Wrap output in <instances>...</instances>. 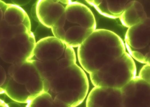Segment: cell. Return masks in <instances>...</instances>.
I'll return each instance as SVG.
<instances>
[{
	"instance_id": "cell-1",
	"label": "cell",
	"mask_w": 150,
	"mask_h": 107,
	"mask_svg": "<svg viewBox=\"0 0 150 107\" xmlns=\"http://www.w3.org/2000/svg\"><path fill=\"white\" fill-rule=\"evenodd\" d=\"M125 52L124 43L118 35L96 29L78 47V57L82 69L90 74Z\"/></svg>"
},
{
	"instance_id": "cell-2",
	"label": "cell",
	"mask_w": 150,
	"mask_h": 107,
	"mask_svg": "<svg viewBox=\"0 0 150 107\" xmlns=\"http://www.w3.org/2000/svg\"><path fill=\"white\" fill-rule=\"evenodd\" d=\"M96 27L91 10L82 3L72 1L51 29L54 37L73 48L79 47Z\"/></svg>"
},
{
	"instance_id": "cell-3",
	"label": "cell",
	"mask_w": 150,
	"mask_h": 107,
	"mask_svg": "<svg viewBox=\"0 0 150 107\" xmlns=\"http://www.w3.org/2000/svg\"><path fill=\"white\" fill-rule=\"evenodd\" d=\"M50 93L54 98L76 107L85 100L89 83L85 71L75 64L58 72L50 79Z\"/></svg>"
},
{
	"instance_id": "cell-4",
	"label": "cell",
	"mask_w": 150,
	"mask_h": 107,
	"mask_svg": "<svg viewBox=\"0 0 150 107\" xmlns=\"http://www.w3.org/2000/svg\"><path fill=\"white\" fill-rule=\"evenodd\" d=\"M136 74L135 62L126 52L122 57L90 74V78L95 87L121 89L134 79Z\"/></svg>"
},
{
	"instance_id": "cell-5",
	"label": "cell",
	"mask_w": 150,
	"mask_h": 107,
	"mask_svg": "<svg viewBox=\"0 0 150 107\" xmlns=\"http://www.w3.org/2000/svg\"><path fill=\"white\" fill-rule=\"evenodd\" d=\"M150 19L129 28L124 43L129 55L142 64H150Z\"/></svg>"
},
{
	"instance_id": "cell-6",
	"label": "cell",
	"mask_w": 150,
	"mask_h": 107,
	"mask_svg": "<svg viewBox=\"0 0 150 107\" xmlns=\"http://www.w3.org/2000/svg\"><path fill=\"white\" fill-rule=\"evenodd\" d=\"M36 43L31 31L16 35L9 40L0 58L11 65L20 64L31 60L34 56Z\"/></svg>"
},
{
	"instance_id": "cell-7",
	"label": "cell",
	"mask_w": 150,
	"mask_h": 107,
	"mask_svg": "<svg viewBox=\"0 0 150 107\" xmlns=\"http://www.w3.org/2000/svg\"><path fill=\"white\" fill-rule=\"evenodd\" d=\"M34 55L41 61L68 59L76 60L73 48L55 37H47L36 43Z\"/></svg>"
},
{
	"instance_id": "cell-8",
	"label": "cell",
	"mask_w": 150,
	"mask_h": 107,
	"mask_svg": "<svg viewBox=\"0 0 150 107\" xmlns=\"http://www.w3.org/2000/svg\"><path fill=\"white\" fill-rule=\"evenodd\" d=\"M120 89L123 107H150V83L138 76Z\"/></svg>"
},
{
	"instance_id": "cell-9",
	"label": "cell",
	"mask_w": 150,
	"mask_h": 107,
	"mask_svg": "<svg viewBox=\"0 0 150 107\" xmlns=\"http://www.w3.org/2000/svg\"><path fill=\"white\" fill-rule=\"evenodd\" d=\"M71 1L70 0H40L34 6L32 14L37 21L45 27L51 29Z\"/></svg>"
},
{
	"instance_id": "cell-10",
	"label": "cell",
	"mask_w": 150,
	"mask_h": 107,
	"mask_svg": "<svg viewBox=\"0 0 150 107\" xmlns=\"http://www.w3.org/2000/svg\"><path fill=\"white\" fill-rule=\"evenodd\" d=\"M86 1L102 15L115 19L120 18L130 1L87 0Z\"/></svg>"
},
{
	"instance_id": "cell-11",
	"label": "cell",
	"mask_w": 150,
	"mask_h": 107,
	"mask_svg": "<svg viewBox=\"0 0 150 107\" xmlns=\"http://www.w3.org/2000/svg\"><path fill=\"white\" fill-rule=\"evenodd\" d=\"M147 18L144 6L137 1H130L120 16L122 24L128 28L144 21Z\"/></svg>"
},
{
	"instance_id": "cell-12",
	"label": "cell",
	"mask_w": 150,
	"mask_h": 107,
	"mask_svg": "<svg viewBox=\"0 0 150 107\" xmlns=\"http://www.w3.org/2000/svg\"><path fill=\"white\" fill-rule=\"evenodd\" d=\"M3 20L10 25L18 26L23 24L31 29L28 16L20 6L15 4H7L3 13Z\"/></svg>"
},
{
	"instance_id": "cell-13",
	"label": "cell",
	"mask_w": 150,
	"mask_h": 107,
	"mask_svg": "<svg viewBox=\"0 0 150 107\" xmlns=\"http://www.w3.org/2000/svg\"><path fill=\"white\" fill-rule=\"evenodd\" d=\"M4 90L9 98L19 103L28 102L33 97L28 92L24 84L16 82L10 77Z\"/></svg>"
},
{
	"instance_id": "cell-14",
	"label": "cell",
	"mask_w": 150,
	"mask_h": 107,
	"mask_svg": "<svg viewBox=\"0 0 150 107\" xmlns=\"http://www.w3.org/2000/svg\"><path fill=\"white\" fill-rule=\"evenodd\" d=\"M31 60L20 64L11 65L8 70L9 77L16 82L25 85L31 74L36 70Z\"/></svg>"
},
{
	"instance_id": "cell-15",
	"label": "cell",
	"mask_w": 150,
	"mask_h": 107,
	"mask_svg": "<svg viewBox=\"0 0 150 107\" xmlns=\"http://www.w3.org/2000/svg\"><path fill=\"white\" fill-rule=\"evenodd\" d=\"M110 88L95 87L90 91L86 100V107H102Z\"/></svg>"
},
{
	"instance_id": "cell-16",
	"label": "cell",
	"mask_w": 150,
	"mask_h": 107,
	"mask_svg": "<svg viewBox=\"0 0 150 107\" xmlns=\"http://www.w3.org/2000/svg\"><path fill=\"white\" fill-rule=\"evenodd\" d=\"M31 31V29L23 25L13 26L8 23L4 20L0 23V36L1 38L10 40L16 35L24 34Z\"/></svg>"
},
{
	"instance_id": "cell-17",
	"label": "cell",
	"mask_w": 150,
	"mask_h": 107,
	"mask_svg": "<svg viewBox=\"0 0 150 107\" xmlns=\"http://www.w3.org/2000/svg\"><path fill=\"white\" fill-rule=\"evenodd\" d=\"M25 85L28 92L32 96L43 93V79L37 70L31 74Z\"/></svg>"
},
{
	"instance_id": "cell-18",
	"label": "cell",
	"mask_w": 150,
	"mask_h": 107,
	"mask_svg": "<svg viewBox=\"0 0 150 107\" xmlns=\"http://www.w3.org/2000/svg\"><path fill=\"white\" fill-rule=\"evenodd\" d=\"M102 107H123L121 89L110 88Z\"/></svg>"
},
{
	"instance_id": "cell-19",
	"label": "cell",
	"mask_w": 150,
	"mask_h": 107,
	"mask_svg": "<svg viewBox=\"0 0 150 107\" xmlns=\"http://www.w3.org/2000/svg\"><path fill=\"white\" fill-rule=\"evenodd\" d=\"M53 97L49 93H43L33 96L28 102V107H51Z\"/></svg>"
},
{
	"instance_id": "cell-20",
	"label": "cell",
	"mask_w": 150,
	"mask_h": 107,
	"mask_svg": "<svg viewBox=\"0 0 150 107\" xmlns=\"http://www.w3.org/2000/svg\"><path fill=\"white\" fill-rule=\"evenodd\" d=\"M138 76L143 80L150 83V64H146L142 67Z\"/></svg>"
},
{
	"instance_id": "cell-21",
	"label": "cell",
	"mask_w": 150,
	"mask_h": 107,
	"mask_svg": "<svg viewBox=\"0 0 150 107\" xmlns=\"http://www.w3.org/2000/svg\"><path fill=\"white\" fill-rule=\"evenodd\" d=\"M7 79L6 73L4 68L0 65V87L6 82Z\"/></svg>"
},
{
	"instance_id": "cell-22",
	"label": "cell",
	"mask_w": 150,
	"mask_h": 107,
	"mask_svg": "<svg viewBox=\"0 0 150 107\" xmlns=\"http://www.w3.org/2000/svg\"><path fill=\"white\" fill-rule=\"evenodd\" d=\"M8 41L9 40L7 38H0V57H1Z\"/></svg>"
},
{
	"instance_id": "cell-23",
	"label": "cell",
	"mask_w": 150,
	"mask_h": 107,
	"mask_svg": "<svg viewBox=\"0 0 150 107\" xmlns=\"http://www.w3.org/2000/svg\"><path fill=\"white\" fill-rule=\"evenodd\" d=\"M51 107H72L69 106L66 103H64L63 102L59 101L58 99L54 98Z\"/></svg>"
},
{
	"instance_id": "cell-24",
	"label": "cell",
	"mask_w": 150,
	"mask_h": 107,
	"mask_svg": "<svg viewBox=\"0 0 150 107\" xmlns=\"http://www.w3.org/2000/svg\"><path fill=\"white\" fill-rule=\"evenodd\" d=\"M50 88V81L47 79H43V92L44 93H49Z\"/></svg>"
},
{
	"instance_id": "cell-25",
	"label": "cell",
	"mask_w": 150,
	"mask_h": 107,
	"mask_svg": "<svg viewBox=\"0 0 150 107\" xmlns=\"http://www.w3.org/2000/svg\"><path fill=\"white\" fill-rule=\"evenodd\" d=\"M3 20V11L1 10V9L0 8V23Z\"/></svg>"
},
{
	"instance_id": "cell-26",
	"label": "cell",
	"mask_w": 150,
	"mask_h": 107,
	"mask_svg": "<svg viewBox=\"0 0 150 107\" xmlns=\"http://www.w3.org/2000/svg\"><path fill=\"white\" fill-rule=\"evenodd\" d=\"M0 107H8V106H7L6 104H3V103H0Z\"/></svg>"
},
{
	"instance_id": "cell-27",
	"label": "cell",
	"mask_w": 150,
	"mask_h": 107,
	"mask_svg": "<svg viewBox=\"0 0 150 107\" xmlns=\"http://www.w3.org/2000/svg\"><path fill=\"white\" fill-rule=\"evenodd\" d=\"M0 38H1V36H0Z\"/></svg>"
}]
</instances>
